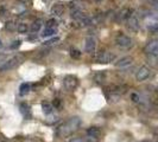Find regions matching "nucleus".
<instances>
[{
	"label": "nucleus",
	"instance_id": "f257e3e1",
	"mask_svg": "<svg viewBox=\"0 0 158 142\" xmlns=\"http://www.w3.org/2000/svg\"><path fill=\"white\" fill-rule=\"evenodd\" d=\"M80 124H81V120L77 116H74L70 117L68 121H65L62 126L58 128L57 130V134L61 137H67L71 135L73 133H75L77 129H79Z\"/></svg>",
	"mask_w": 158,
	"mask_h": 142
},
{
	"label": "nucleus",
	"instance_id": "f03ea898",
	"mask_svg": "<svg viewBox=\"0 0 158 142\" xmlns=\"http://www.w3.org/2000/svg\"><path fill=\"white\" fill-rule=\"evenodd\" d=\"M63 85L67 90L73 91L75 88L79 85V79H77V77H75V76H73V75H68V76L64 77Z\"/></svg>",
	"mask_w": 158,
	"mask_h": 142
},
{
	"label": "nucleus",
	"instance_id": "7ed1b4c3",
	"mask_svg": "<svg viewBox=\"0 0 158 142\" xmlns=\"http://www.w3.org/2000/svg\"><path fill=\"white\" fill-rule=\"evenodd\" d=\"M20 61H22V57L20 56H15V57L10 58V59H7V62L0 68V71H8L15 69L17 65L20 63Z\"/></svg>",
	"mask_w": 158,
	"mask_h": 142
},
{
	"label": "nucleus",
	"instance_id": "20e7f679",
	"mask_svg": "<svg viewBox=\"0 0 158 142\" xmlns=\"http://www.w3.org/2000/svg\"><path fill=\"white\" fill-rule=\"evenodd\" d=\"M115 43L119 47H123V49H130V47L133 45L132 39L130 37H127L125 34H119L118 37L115 38Z\"/></svg>",
	"mask_w": 158,
	"mask_h": 142
},
{
	"label": "nucleus",
	"instance_id": "39448f33",
	"mask_svg": "<svg viewBox=\"0 0 158 142\" xmlns=\"http://www.w3.org/2000/svg\"><path fill=\"white\" fill-rule=\"evenodd\" d=\"M115 61V55L112 52H102L96 57V63L100 64H108Z\"/></svg>",
	"mask_w": 158,
	"mask_h": 142
},
{
	"label": "nucleus",
	"instance_id": "423d86ee",
	"mask_svg": "<svg viewBox=\"0 0 158 142\" xmlns=\"http://www.w3.org/2000/svg\"><path fill=\"white\" fill-rule=\"evenodd\" d=\"M144 52L146 55L158 56V40H151V41H149L145 45V47H144Z\"/></svg>",
	"mask_w": 158,
	"mask_h": 142
},
{
	"label": "nucleus",
	"instance_id": "0eeeda50",
	"mask_svg": "<svg viewBox=\"0 0 158 142\" xmlns=\"http://www.w3.org/2000/svg\"><path fill=\"white\" fill-rule=\"evenodd\" d=\"M149 76H150V69L148 66H142V68H139V70L137 71L135 78L139 82H143V81L149 78Z\"/></svg>",
	"mask_w": 158,
	"mask_h": 142
},
{
	"label": "nucleus",
	"instance_id": "6e6552de",
	"mask_svg": "<svg viewBox=\"0 0 158 142\" xmlns=\"http://www.w3.org/2000/svg\"><path fill=\"white\" fill-rule=\"evenodd\" d=\"M96 49V40L93 37H87L85 40V51L87 53H93Z\"/></svg>",
	"mask_w": 158,
	"mask_h": 142
},
{
	"label": "nucleus",
	"instance_id": "1a4fd4ad",
	"mask_svg": "<svg viewBox=\"0 0 158 142\" xmlns=\"http://www.w3.org/2000/svg\"><path fill=\"white\" fill-rule=\"evenodd\" d=\"M127 29L130 30V31L132 32H137L139 30V20L135 18V16H132L128 20H127V24H126Z\"/></svg>",
	"mask_w": 158,
	"mask_h": 142
},
{
	"label": "nucleus",
	"instance_id": "9d476101",
	"mask_svg": "<svg viewBox=\"0 0 158 142\" xmlns=\"http://www.w3.org/2000/svg\"><path fill=\"white\" fill-rule=\"evenodd\" d=\"M132 62H133V58L130 57V56H126V57L120 58L118 62H115V66H118V68H125V66L131 65Z\"/></svg>",
	"mask_w": 158,
	"mask_h": 142
},
{
	"label": "nucleus",
	"instance_id": "9b49d317",
	"mask_svg": "<svg viewBox=\"0 0 158 142\" xmlns=\"http://www.w3.org/2000/svg\"><path fill=\"white\" fill-rule=\"evenodd\" d=\"M87 134L89 137L96 140V139H99V137L101 136V130H100V128H98V127H90V128H88Z\"/></svg>",
	"mask_w": 158,
	"mask_h": 142
},
{
	"label": "nucleus",
	"instance_id": "f8f14e48",
	"mask_svg": "<svg viewBox=\"0 0 158 142\" xmlns=\"http://www.w3.org/2000/svg\"><path fill=\"white\" fill-rule=\"evenodd\" d=\"M133 14V10H131V8H124L120 13H119V18L121 19V20H128L131 17Z\"/></svg>",
	"mask_w": 158,
	"mask_h": 142
},
{
	"label": "nucleus",
	"instance_id": "ddd939ff",
	"mask_svg": "<svg viewBox=\"0 0 158 142\" xmlns=\"http://www.w3.org/2000/svg\"><path fill=\"white\" fill-rule=\"evenodd\" d=\"M63 11H64V7L62 4H56V5H54V6L51 7V14L58 17L63 13Z\"/></svg>",
	"mask_w": 158,
	"mask_h": 142
},
{
	"label": "nucleus",
	"instance_id": "4468645a",
	"mask_svg": "<svg viewBox=\"0 0 158 142\" xmlns=\"http://www.w3.org/2000/svg\"><path fill=\"white\" fill-rule=\"evenodd\" d=\"M19 109H20V112H22V115H23L24 117L30 116L31 110H30V107H29L26 103H22V104L19 105Z\"/></svg>",
	"mask_w": 158,
	"mask_h": 142
},
{
	"label": "nucleus",
	"instance_id": "2eb2a0df",
	"mask_svg": "<svg viewBox=\"0 0 158 142\" xmlns=\"http://www.w3.org/2000/svg\"><path fill=\"white\" fill-rule=\"evenodd\" d=\"M83 17H85V14L80 11L79 8H75V10L73 8V11H71V18H73V19H76V20H79L80 22Z\"/></svg>",
	"mask_w": 158,
	"mask_h": 142
},
{
	"label": "nucleus",
	"instance_id": "dca6fc26",
	"mask_svg": "<svg viewBox=\"0 0 158 142\" xmlns=\"http://www.w3.org/2000/svg\"><path fill=\"white\" fill-rule=\"evenodd\" d=\"M42 109H43V112L45 115H49L52 111V105H51V103L44 101V102H42Z\"/></svg>",
	"mask_w": 158,
	"mask_h": 142
},
{
	"label": "nucleus",
	"instance_id": "f3484780",
	"mask_svg": "<svg viewBox=\"0 0 158 142\" xmlns=\"http://www.w3.org/2000/svg\"><path fill=\"white\" fill-rule=\"evenodd\" d=\"M30 84H27V83H23L22 85H20V88H19V94L22 95V96H24V95H26L29 91H30Z\"/></svg>",
	"mask_w": 158,
	"mask_h": 142
},
{
	"label": "nucleus",
	"instance_id": "a211bd4d",
	"mask_svg": "<svg viewBox=\"0 0 158 142\" xmlns=\"http://www.w3.org/2000/svg\"><path fill=\"white\" fill-rule=\"evenodd\" d=\"M42 27V20L38 19V20H35L31 25V31L32 32H38Z\"/></svg>",
	"mask_w": 158,
	"mask_h": 142
},
{
	"label": "nucleus",
	"instance_id": "6ab92c4d",
	"mask_svg": "<svg viewBox=\"0 0 158 142\" xmlns=\"http://www.w3.org/2000/svg\"><path fill=\"white\" fill-rule=\"evenodd\" d=\"M93 79H94L96 83H103L105 79H106V75H105L103 72H98V73H95V76Z\"/></svg>",
	"mask_w": 158,
	"mask_h": 142
},
{
	"label": "nucleus",
	"instance_id": "aec40b11",
	"mask_svg": "<svg viewBox=\"0 0 158 142\" xmlns=\"http://www.w3.org/2000/svg\"><path fill=\"white\" fill-rule=\"evenodd\" d=\"M17 31L19 32V33H26V32L29 31V26H27V24H24V23L18 24V26H17Z\"/></svg>",
	"mask_w": 158,
	"mask_h": 142
},
{
	"label": "nucleus",
	"instance_id": "412c9836",
	"mask_svg": "<svg viewBox=\"0 0 158 142\" xmlns=\"http://www.w3.org/2000/svg\"><path fill=\"white\" fill-rule=\"evenodd\" d=\"M55 33H56V29H48V27H45V30L43 31L42 36H43L44 38H47V37H51V36H54Z\"/></svg>",
	"mask_w": 158,
	"mask_h": 142
},
{
	"label": "nucleus",
	"instance_id": "4be33fe9",
	"mask_svg": "<svg viewBox=\"0 0 158 142\" xmlns=\"http://www.w3.org/2000/svg\"><path fill=\"white\" fill-rule=\"evenodd\" d=\"M17 26H18V24H16L15 22H7L5 24V29L8 31H16Z\"/></svg>",
	"mask_w": 158,
	"mask_h": 142
},
{
	"label": "nucleus",
	"instance_id": "5701e85b",
	"mask_svg": "<svg viewBox=\"0 0 158 142\" xmlns=\"http://www.w3.org/2000/svg\"><path fill=\"white\" fill-rule=\"evenodd\" d=\"M95 139H92V137H87V139H83V137H74L71 139L69 142H94Z\"/></svg>",
	"mask_w": 158,
	"mask_h": 142
},
{
	"label": "nucleus",
	"instance_id": "b1692460",
	"mask_svg": "<svg viewBox=\"0 0 158 142\" xmlns=\"http://www.w3.org/2000/svg\"><path fill=\"white\" fill-rule=\"evenodd\" d=\"M47 27L48 29H57V22L55 19H50L47 22Z\"/></svg>",
	"mask_w": 158,
	"mask_h": 142
},
{
	"label": "nucleus",
	"instance_id": "393cba45",
	"mask_svg": "<svg viewBox=\"0 0 158 142\" xmlns=\"http://www.w3.org/2000/svg\"><path fill=\"white\" fill-rule=\"evenodd\" d=\"M70 56L71 58H80L81 57V52H80L79 50H76V49H71L70 50Z\"/></svg>",
	"mask_w": 158,
	"mask_h": 142
},
{
	"label": "nucleus",
	"instance_id": "a878e982",
	"mask_svg": "<svg viewBox=\"0 0 158 142\" xmlns=\"http://www.w3.org/2000/svg\"><path fill=\"white\" fill-rule=\"evenodd\" d=\"M7 62V55L5 53H0V68Z\"/></svg>",
	"mask_w": 158,
	"mask_h": 142
},
{
	"label": "nucleus",
	"instance_id": "bb28decb",
	"mask_svg": "<svg viewBox=\"0 0 158 142\" xmlns=\"http://www.w3.org/2000/svg\"><path fill=\"white\" fill-rule=\"evenodd\" d=\"M20 44H22V41H20V40H15V41H13V43L10 45V47L15 50V49H18V47L20 46Z\"/></svg>",
	"mask_w": 158,
	"mask_h": 142
},
{
	"label": "nucleus",
	"instance_id": "cd10ccee",
	"mask_svg": "<svg viewBox=\"0 0 158 142\" xmlns=\"http://www.w3.org/2000/svg\"><path fill=\"white\" fill-rule=\"evenodd\" d=\"M131 100H132L135 103H138V102H139V100H140V98H139V95L135 94V93H133V94L131 95Z\"/></svg>",
	"mask_w": 158,
	"mask_h": 142
},
{
	"label": "nucleus",
	"instance_id": "c85d7f7f",
	"mask_svg": "<svg viewBox=\"0 0 158 142\" xmlns=\"http://www.w3.org/2000/svg\"><path fill=\"white\" fill-rule=\"evenodd\" d=\"M56 41H58V38H57V37H56V38H52V39H50V40H47V41H44L43 44H44V45H50V44H54Z\"/></svg>",
	"mask_w": 158,
	"mask_h": 142
},
{
	"label": "nucleus",
	"instance_id": "c756f323",
	"mask_svg": "<svg viewBox=\"0 0 158 142\" xmlns=\"http://www.w3.org/2000/svg\"><path fill=\"white\" fill-rule=\"evenodd\" d=\"M54 105H55L56 108H60V107H61V101H60L58 98H56L55 101H54Z\"/></svg>",
	"mask_w": 158,
	"mask_h": 142
},
{
	"label": "nucleus",
	"instance_id": "7c9ffc66",
	"mask_svg": "<svg viewBox=\"0 0 158 142\" xmlns=\"http://www.w3.org/2000/svg\"><path fill=\"white\" fill-rule=\"evenodd\" d=\"M152 2H153L155 5H158V0H152Z\"/></svg>",
	"mask_w": 158,
	"mask_h": 142
},
{
	"label": "nucleus",
	"instance_id": "2f4dec72",
	"mask_svg": "<svg viewBox=\"0 0 158 142\" xmlns=\"http://www.w3.org/2000/svg\"><path fill=\"white\" fill-rule=\"evenodd\" d=\"M0 142H6V141H5V140H2V139L0 137Z\"/></svg>",
	"mask_w": 158,
	"mask_h": 142
},
{
	"label": "nucleus",
	"instance_id": "473e14b6",
	"mask_svg": "<svg viewBox=\"0 0 158 142\" xmlns=\"http://www.w3.org/2000/svg\"><path fill=\"white\" fill-rule=\"evenodd\" d=\"M95 1H96V2H101L102 0H95Z\"/></svg>",
	"mask_w": 158,
	"mask_h": 142
},
{
	"label": "nucleus",
	"instance_id": "72a5a7b5",
	"mask_svg": "<svg viewBox=\"0 0 158 142\" xmlns=\"http://www.w3.org/2000/svg\"><path fill=\"white\" fill-rule=\"evenodd\" d=\"M2 46V43H1V39H0V47Z\"/></svg>",
	"mask_w": 158,
	"mask_h": 142
}]
</instances>
